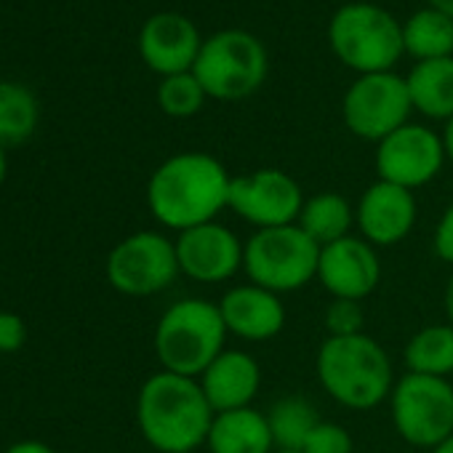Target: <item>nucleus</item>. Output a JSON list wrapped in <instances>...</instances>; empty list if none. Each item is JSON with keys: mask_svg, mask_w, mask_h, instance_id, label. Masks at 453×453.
Listing matches in <instances>:
<instances>
[{"mask_svg": "<svg viewBox=\"0 0 453 453\" xmlns=\"http://www.w3.org/2000/svg\"><path fill=\"white\" fill-rule=\"evenodd\" d=\"M233 176L208 152H179L163 160L147 184V205L168 230L184 233L216 221L230 208Z\"/></svg>", "mask_w": 453, "mask_h": 453, "instance_id": "1", "label": "nucleus"}, {"mask_svg": "<svg viewBox=\"0 0 453 453\" xmlns=\"http://www.w3.org/2000/svg\"><path fill=\"white\" fill-rule=\"evenodd\" d=\"M213 408L197 379L171 371L152 373L136 400V421L144 440L160 453H192L208 440Z\"/></svg>", "mask_w": 453, "mask_h": 453, "instance_id": "2", "label": "nucleus"}, {"mask_svg": "<svg viewBox=\"0 0 453 453\" xmlns=\"http://www.w3.org/2000/svg\"><path fill=\"white\" fill-rule=\"evenodd\" d=\"M315 365L326 392L344 408L371 411L392 395V363L368 334L328 336Z\"/></svg>", "mask_w": 453, "mask_h": 453, "instance_id": "3", "label": "nucleus"}, {"mask_svg": "<svg viewBox=\"0 0 453 453\" xmlns=\"http://www.w3.org/2000/svg\"><path fill=\"white\" fill-rule=\"evenodd\" d=\"M226 326L219 304L205 299H181L171 304L155 328V355L163 371L200 379L224 352Z\"/></svg>", "mask_w": 453, "mask_h": 453, "instance_id": "4", "label": "nucleus"}, {"mask_svg": "<svg viewBox=\"0 0 453 453\" xmlns=\"http://www.w3.org/2000/svg\"><path fill=\"white\" fill-rule=\"evenodd\" d=\"M331 51L360 75L392 73L405 54L403 25L376 4H347L328 25Z\"/></svg>", "mask_w": 453, "mask_h": 453, "instance_id": "5", "label": "nucleus"}, {"mask_svg": "<svg viewBox=\"0 0 453 453\" xmlns=\"http://www.w3.org/2000/svg\"><path fill=\"white\" fill-rule=\"evenodd\" d=\"M267 70V49L249 30H219L205 38L192 67L208 99L219 102H241L251 96L262 88Z\"/></svg>", "mask_w": 453, "mask_h": 453, "instance_id": "6", "label": "nucleus"}, {"mask_svg": "<svg viewBox=\"0 0 453 453\" xmlns=\"http://www.w3.org/2000/svg\"><path fill=\"white\" fill-rule=\"evenodd\" d=\"M320 246L299 224L257 230L243 249V270L254 286L273 294L299 291L318 280Z\"/></svg>", "mask_w": 453, "mask_h": 453, "instance_id": "7", "label": "nucleus"}, {"mask_svg": "<svg viewBox=\"0 0 453 453\" xmlns=\"http://www.w3.org/2000/svg\"><path fill=\"white\" fill-rule=\"evenodd\" d=\"M397 434L416 448H434L453 434V384L437 376L405 373L389 395Z\"/></svg>", "mask_w": 453, "mask_h": 453, "instance_id": "8", "label": "nucleus"}, {"mask_svg": "<svg viewBox=\"0 0 453 453\" xmlns=\"http://www.w3.org/2000/svg\"><path fill=\"white\" fill-rule=\"evenodd\" d=\"M413 112L405 78L395 73L360 75L344 94V126L365 142H381L408 123Z\"/></svg>", "mask_w": 453, "mask_h": 453, "instance_id": "9", "label": "nucleus"}, {"mask_svg": "<svg viewBox=\"0 0 453 453\" xmlns=\"http://www.w3.org/2000/svg\"><path fill=\"white\" fill-rule=\"evenodd\" d=\"M179 275L176 246L160 233L144 230L123 238L107 257V280L118 294L152 296Z\"/></svg>", "mask_w": 453, "mask_h": 453, "instance_id": "10", "label": "nucleus"}, {"mask_svg": "<svg viewBox=\"0 0 453 453\" xmlns=\"http://www.w3.org/2000/svg\"><path fill=\"white\" fill-rule=\"evenodd\" d=\"M230 208L257 230L296 224L304 208L299 181L280 168H259L230 184Z\"/></svg>", "mask_w": 453, "mask_h": 453, "instance_id": "11", "label": "nucleus"}, {"mask_svg": "<svg viewBox=\"0 0 453 453\" xmlns=\"http://www.w3.org/2000/svg\"><path fill=\"white\" fill-rule=\"evenodd\" d=\"M445 163L442 136L418 123H405L376 144V173L381 181L416 189L429 184Z\"/></svg>", "mask_w": 453, "mask_h": 453, "instance_id": "12", "label": "nucleus"}, {"mask_svg": "<svg viewBox=\"0 0 453 453\" xmlns=\"http://www.w3.org/2000/svg\"><path fill=\"white\" fill-rule=\"evenodd\" d=\"M179 273L197 283H224L243 270V243L219 221L197 224L173 241Z\"/></svg>", "mask_w": 453, "mask_h": 453, "instance_id": "13", "label": "nucleus"}, {"mask_svg": "<svg viewBox=\"0 0 453 453\" xmlns=\"http://www.w3.org/2000/svg\"><path fill=\"white\" fill-rule=\"evenodd\" d=\"M200 49L203 38L195 22L176 12L152 14L139 33V54L144 65L163 78L192 73Z\"/></svg>", "mask_w": 453, "mask_h": 453, "instance_id": "14", "label": "nucleus"}, {"mask_svg": "<svg viewBox=\"0 0 453 453\" xmlns=\"http://www.w3.org/2000/svg\"><path fill=\"white\" fill-rule=\"evenodd\" d=\"M318 280L334 299L363 302L381 280V262L368 241L347 235L320 249Z\"/></svg>", "mask_w": 453, "mask_h": 453, "instance_id": "15", "label": "nucleus"}, {"mask_svg": "<svg viewBox=\"0 0 453 453\" xmlns=\"http://www.w3.org/2000/svg\"><path fill=\"white\" fill-rule=\"evenodd\" d=\"M355 221L363 233V241L371 246H395L408 238L416 224L413 192L379 179L360 197Z\"/></svg>", "mask_w": 453, "mask_h": 453, "instance_id": "16", "label": "nucleus"}, {"mask_svg": "<svg viewBox=\"0 0 453 453\" xmlns=\"http://www.w3.org/2000/svg\"><path fill=\"white\" fill-rule=\"evenodd\" d=\"M226 334H235L246 342L275 339L286 326V307L278 294L262 286H238L226 291L219 302Z\"/></svg>", "mask_w": 453, "mask_h": 453, "instance_id": "17", "label": "nucleus"}, {"mask_svg": "<svg viewBox=\"0 0 453 453\" xmlns=\"http://www.w3.org/2000/svg\"><path fill=\"white\" fill-rule=\"evenodd\" d=\"M259 363L241 349H224L200 376V387L213 413L251 408V400L259 392Z\"/></svg>", "mask_w": 453, "mask_h": 453, "instance_id": "18", "label": "nucleus"}, {"mask_svg": "<svg viewBox=\"0 0 453 453\" xmlns=\"http://www.w3.org/2000/svg\"><path fill=\"white\" fill-rule=\"evenodd\" d=\"M205 445L211 453H273L275 440L267 413L238 408L213 416Z\"/></svg>", "mask_w": 453, "mask_h": 453, "instance_id": "19", "label": "nucleus"}, {"mask_svg": "<svg viewBox=\"0 0 453 453\" xmlns=\"http://www.w3.org/2000/svg\"><path fill=\"white\" fill-rule=\"evenodd\" d=\"M405 83L416 112L434 120L453 118V57L416 62Z\"/></svg>", "mask_w": 453, "mask_h": 453, "instance_id": "20", "label": "nucleus"}, {"mask_svg": "<svg viewBox=\"0 0 453 453\" xmlns=\"http://www.w3.org/2000/svg\"><path fill=\"white\" fill-rule=\"evenodd\" d=\"M352 221H355V211L339 192H320L304 200L296 224L320 249H326L349 235Z\"/></svg>", "mask_w": 453, "mask_h": 453, "instance_id": "21", "label": "nucleus"}, {"mask_svg": "<svg viewBox=\"0 0 453 453\" xmlns=\"http://www.w3.org/2000/svg\"><path fill=\"white\" fill-rule=\"evenodd\" d=\"M403 46L416 62L453 57V19L432 6L418 9L403 25Z\"/></svg>", "mask_w": 453, "mask_h": 453, "instance_id": "22", "label": "nucleus"}, {"mask_svg": "<svg viewBox=\"0 0 453 453\" xmlns=\"http://www.w3.org/2000/svg\"><path fill=\"white\" fill-rule=\"evenodd\" d=\"M405 365H408V373L437 376V379L450 376L453 373V326L437 323L413 334L405 347Z\"/></svg>", "mask_w": 453, "mask_h": 453, "instance_id": "23", "label": "nucleus"}, {"mask_svg": "<svg viewBox=\"0 0 453 453\" xmlns=\"http://www.w3.org/2000/svg\"><path fill=\"white\" fill-rule=\"evenodd\" d=\"M38 99L22 83H0V144L27 142L38 128Z\"/></svg>", "mask_w": 453, "mask_h": 453, "instance_id": "24", "label": "nucleus"}, {"mask_svg": "<svg viewBox=\"0 0 453 453\" xmlns=\"http://www.w3.org/2000/svg\"><path fill=\"white\" fill-rule=\"evenodd\" d=\"M278 450H302L312 429L323 421L315 405L304 397H286L267 413Z\"/></svg>", "mask_w": 453, "mask_h": 453, "instance_id": "25", "label": "nucleus"}, {"mask_svg": "<svg viewBox=\"0 0 453 453\" xmlns=\"http://www.w3.org/2000/svg\"><path fill=\"white\" fill-rule=\"evenodd\" d=\"M208 94L195 78V73L168 75L157 86V104L171 118H192L203 110Z\"/></svg>", "mask_w": 453, "mask_h": 453, "instance_id": "26", "label": "nucleus"}, {"mask_svg": "<svg viewBox=\"0 0 453 453\" xmlns=\"http://www.w3.org/2000/svg\"><path fill=\"white\" fill-rule=\"evenodd\" d=\"M365 312L360 302L352 299H334L326 310V328L328 336H357L363 334Z\"/></svg>", "mask_w": 453, "mask_h": 453, "instance_id": "27", "label": "nucleus"}, {"mask_svg": "<svg viewBox=\"0 0 453 453\" xmlns=\"http://www.w3.org/2000/svg\"><path fill=\"white\" fill-rule=\"evenodd\" d=\"M302 453H352V437L334 421H320L307 437Z\"/></svg>", "mask_w": 453, "mask_h": 453, "instance_id": "28", "label": "nucleus"}, {"mask_svg": "<svg viewBox=\"0 0 453 453\" xmlns=\"http://www.w3.org/2000/svg\"><path fill=\"white\" fill-rule=\"evenodd\" d=\"M27 342V326L14 312H0V352H19Z\"/></svg>", "mask_w": 453, "mask_h": 453, "instance_id": "29", "label": "nucleus"}, {"mask_svg": "<svg viewBox=\"0 0 453 453\" xmlns=\"http://www.w3.org/2000/svg\"><path fill=\"white\" fill-rule=\"evenodd\" d=\"M434 254L445 265H453V203L445 208V213L437 221V230H434Z\"/></svg>", "mask_w": 453, "mask_h": 453, "instance_id": "30", "label": "nucleus"}, {"mask_svg": "<svg viewBox=\"0 0 453 453\" xmlns=\"http://www.w3.org/2000/svg\"><path fill=\"white\" fill-rule=\"evenodd\" d=\"M4 453H57V450L51 445L41 442V440H22V442L9 445Z\"/></svg>", "mask_w": 453, "mask_h": 453, "instance_id": "31", "label": "nucleus"}, {"mask_svg": "<svg viewBox=\"0 0 453 453\" xmlns=\"http://www.w3.org/2000/svg\"><path fill=\"white\" fill-rule=\"evenodd\" d=\"M442 147H445V157H450V163H453V118H450V120H445Z\"/></svg>", "mask_w": 453, "mask_h": 453, "instance_id": "32", "label": "nucleus"}, {"mask_svg": "<svg viewBox=\"0 0 453 453\" xmlns=\"http://www.w3.org/2000/svg\"><path fill=\"white\" fill-rule=\"evenodd\" d=\"M445 315H448V323L453 326V278L448 280V288H445Z\"/></svg>", "mask_w": 453, "mask_h": 453, "instance_id": "33", "label": "nucleus"}, {"mask_svg": "<svg viewBox=\"0 0 453 453\" xmlns=\"http://www.w3.org/2000/svg\"><path fill=\"white\" fill-rule=\"evenodd\" d=\"M429 6L437 9V12H442L445 17L453 19V0H429Z\"/></svg>", "mask_w": 453, "mask_h": 453, "instance_id": "34", "label": "nucleus"}, {"mask_svg": "<svg viewBox=\"0 0 453 453\" xmlns=\"http://www.w3.org/2000/svg\"><path fill=\"white\" fill-rule=\"evenodd\" d=\"M6 173H9V160H6V147L0 144V187L6 181Z\"/></svg>", "mask_w": 453, "mask_h": 453, "instance_id": "35", "label": "nucleus"}, {"mask_svg": "<svg viewBox=\"0 0 453 453\" xmlns=\"http://www.w3.org/2000/svg\"><path fill=\"white\" fill-rule=\"evenodd\" d=\"M432 453H453V434H448L442 442H437V445L432 448Z\"/></svg>", "mask_w": 453, "mask_h": 453, "instance_id": "36", "label": "nucleus"}, {"mask_svg": "<svg viewBox=\"0 0 453 453\" xmlns=\"http://www.w3.org/2000/svg\"><path fill=\"white\" fill-rule=\"evenodd\" d=\"M275 453H302V450H275Z\"/></svg>", "mask_w": 453, "mask_h": 453, "instance_id": "37", "label": "nucleus"}]
</instances>
